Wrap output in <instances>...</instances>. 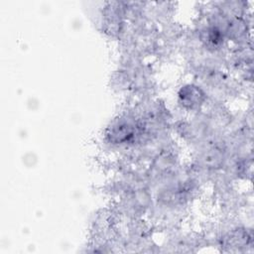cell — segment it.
Segmentation results:
<instances>
[{
  "label": "cell",
  "mask_w": 254,
  "mask_h": 254,
  "mask_svg": "<svg viewBox=\"0 0 254 254\" xmlns=\"http://www.w3.org/2000/svg\"><path fill=\"white\" fill-rule=\"evenodd\" d=\"M202 95L203 94L199 88L193 85H189L182 89L180 97L182 98V101L185 105L193 107L201 102Z\"/></svg>",
  "instance_id": "cell-1"
}]
</instances>
